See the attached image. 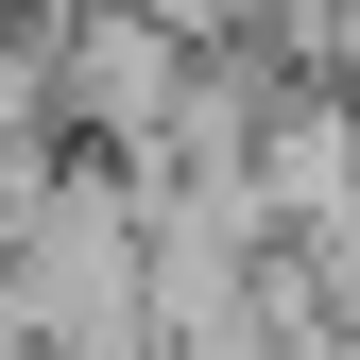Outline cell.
Returning <instances> with one entry per match:
<instances>
[{"label":"cell","mask_w":360,"mask_h":360,"mask_svg":"<svg viewBox=\"0 0 360 360\" xmlns=\"http://www.w3.org/2000/svg\"><path fill=\"white\" fill-rule=\"evenodd\" d=\"M189 86H206V52L155 34V18H120V0H69V18H52V120H69L103 172H172Z\"/></svg>","instance_id":"6da1fadb"}]
</instances>
